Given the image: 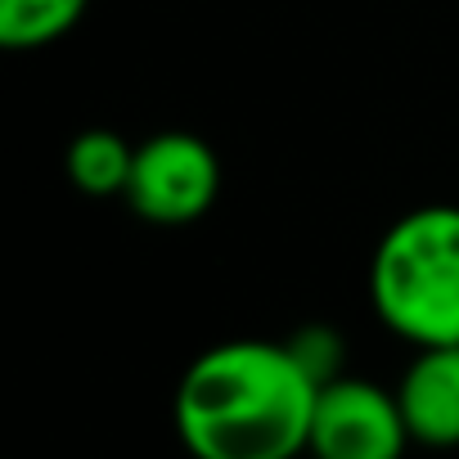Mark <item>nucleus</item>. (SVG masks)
<instances>
[{
  "label": "nucleus",
  "mask_w": 459,
  "mask_h": 459,
  "mask_svg": "<svg viewBox=\"0 0 459 459\" xmlns=\"http://www.w3.org/2000/svg\"><path fill=\"white\" fill-rule=\"evenodd\" d=\"M378 325L423 347H459V207L428 203L396 216L369 257Z\"/></svg>",
  "instance_id": "obj_2"
},
{
  "label": "nucleus",
  "mask_w": 459,
  "mask_h": 459,
  "mask_svg": "<svg viewBox=\"0 0 459 459\" xmlns=\"http://www.w3.org/2000/svg\"><path fill=\"white\" fill-rule=\"evenodd\" d=\"M91 0H0V46L23 55L64 41Z\"/></svg>",
  "instance_id": "obj_7"
},
{
  "label": "nucleus",
  "mask_w": 459,
  "mask_h": 459,
  "mask_svg": "<svg viewBox=\"0 0 459 459\" xmlns=\"http://www.w3.org/2000/svg\"><path fill=\"white\" fill-rule=\"evenodd\" d=\"M320 383L289 342L230 338L176 383V437L194 459H302Z\"/></svg>",
  "instance_id": "obj_1"
},
{
  "label": "nucleus",
  "mask_w": 459,
  "mask_h": 459,
  "mask_svg": "<svg viewBox=\"0 0 459 459\" xmlns=\"http://www.w3.org/2000/svg\"><path fill=\"white\" fill-rule=\"evenodd\" d=\"M307 459H311V455H307Z\"/></svg>",
  "instance_id": "obj_9"
},
{
  "label": "nucleus",
  "mask_w": 459,
  "mask_h": 459,
  "mask_svg": "<svg viewBox=\"0 0 459 459\" xmlns=\"http://www.w3.org/2000/svg\"><path fill=\"white\" fill-rule=\"evenodd\" d=\"M221 194V158L194 131H158L135 144L126 207L149 225H194Z\"/></svg>",
  "instance_id": "obj_3"
},
{
  "label": "nucleus",
  "mask_w": 459,
  "mask_h": 459,
  "mask_svg": "<svg viewBox=\"0 0 459 459\" xmlns=\"http://www.w3.org/2000/svg\"><path fill=\"white\" fill-rule=\"evenodd\" d=\"M410 428L401 419L396 392L369 378H333L316 396L311 419V459H401Z\"/></svg>",
  "instance_id": "obj_4"
},
{
  "label": "nucleus",
  "mask_w": 459,
  "mask_h": 459,
  "mask_svg": "<svg viewBox=\"0 0 459 459\" xmlns=\"http://www.w3.org/2000/svg\"><path fill=\"white\" fill-rule=\"evenodd\" d=\"M131 167H135V144H126L108 126H91V131L73 135L68 153H64V171H68L73 189H82L91 198H126Z\"/></svg>",
  "instance_id": "obj_6"
},
{
  "label": "nucleus",
  "mask_w": 459,
  "mask_h": 459,
  "mask_svg": "<svg viewBox=\"0 0 459 459\" xmlns=\"http://www.w3.org/2000/svg\"><path fill=\"white\" fill-rule=\"evenodd\" d=\"M396 405L414 446H459V347H423L396 383Z\"/></svg>",
  "instance_id": "obj_5"
},
{
  "label": "nucleus",
  "mask_w": 459,
  "mask_h": 459,
  "mask_svg": "<svg viewBox=\"0 0 459 459\" xmlns=\"http://www.w3.org/2000/svg\"><path fill=\"white\" fill-rule=\"evenodd\" d=\"M289 347H293V356L302 360V369L325 387V383H333V378H342V338L329 329V325H307V329H298L293 338H289Z\"/></svg>",
  "instance_id": "obj_8"
}]
</instances>
